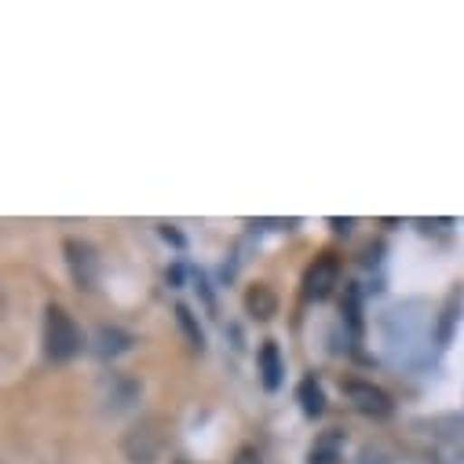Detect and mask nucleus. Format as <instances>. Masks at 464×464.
Segmentation results:
<instances>
[{
  "mask_svg": "<svg viewBox=\"0 0 464 464\" xmlns=\"http://www.w3.org/2000/svg\"><path fill=\"white\" fill-rule=\"evenodd\" d=\"M81 329L70 318V311L63 304H48L44 307V355L52 362H70L81 355Z\"/></svg>",
  "mask_w": 464,
  "mask_h": 464,
  "instance_id": "1",
  "label": "nucleus"
},
{
  "mask_svg": "<svg viewBox=\"0 0 464 464\" xmlns=\"http://www.w3.org/2000/svg\"><path fill=\"white\" fill-rule=\"evenodd\" d=\"M165 450V428L158 417H147L140 424H132L121 439V453L129 464H158Z\"/></svg>",
  "mask_w": 464,
  "mask_h": 464,
  "instance_id": "2",
  "label": "nucleus"
},
{
  "mask_svg": "<svg viewBox=\"0 0 464 464\" xmlns=\"http://www.w3.org/2000/svg\"><path fill=\"white\" fill-rule=\"evenodd\" d=\"M63 253H66V267H70V278L77 282V289L92 293L99 285V256H95V249L88 242H81V238H66Z\"/></svg>",
  "mask_w": 464,
  "mask_h": 464,
  "instance_id": "3",
  "label": "nucleus"
},
{
  "mask_svg": "<svg viewBox=\"0 0 464 464\" xmlns=\"http://www.w3.org/2000/svg\"><path fill=\"white\" fill-rule=\"evenodd\" d=\"M336 282H340V264H336L333 253H325V256H318L307 267V275H304V296L307 300H325Z\"/></svg>",
  "mask_w": 464,
  "mask_h": 464,
  "instance_id": "4",
  "label": "nucleus"
},
{
  "mask_svg": "<svg viewBox=\"0 0 464 464\" xmlns=\"http://www.w3.org/2000/svg\"><path fill=\"white\" fill-rule=\"evenodd\" d=\"M343 392H347V399H352V406H355L359 413H366V417H377V420H381V417L392 413L388 392H381V388H373V384H366V381H347Z\"/></svg>",
  "mask_w": 464,
  "mask_h": 464,
  "instance_id": "5",
  "label": "nucleus"
},
{
  "mask_svg": "<svg viewBox=\"0 0 464 464\" xmlns=\"http://www.w3.org/2000/svg\"><path fill=\"white\" fill-rule=\"evenodd\" d=\"M256 362H260V381H264V388H267V392H278V388H282L285 362H282V352H278V343H275V340H264Z\"/></svg>",
  "mask_w": 464,
  "mask_h": 464,
  "instance_id": "6",
  "label": "nucleus"
},
{
  "mask_svg": "<svg viewBox=\"0 0 464 464\" xmlns=\"http://www.w3.org/2000/svg\"><path fill=\"white\" fill-rule=\"evenodd\" d=\"M246 311H249L256 322H271V318L278 314V296H275V289H271L267 282L249 285V289H246Z\"/></svg>",
  "mask_w": 464,
  "mask_h": 464,
  "instance_id": "7",
  "label": "nucleus"
},
{
  "mask_svg": "<svg viewBox=\"0 0 464 464\" xmlns=\"http://www.w3.org/2000/svg\"><path fill=\"white\" fill-rule=\"evenodd\" d=\"M132 347V336L125 333V329H118V325H102L99 333H95V352L102 355V359H118V355H125Z\"/></svg>",
  "mask_w": 464,
  "mask_h": 464,
  "instance_id": "8",
  "label": "nucleus"
},
{
  "mask_svg": "<svg viewBox=\"0 0 464 464\" xmlns=\"http://www.w3.org/2000/svg\"><path fill=\"white\" fill-rule=\"evenodd\" d=\"M296 399H300V410H304L307 417H318V413L325 410V392H322V384H318L314 377H304V381H300Z\"/></svg>",
  "mask_w": 464,
  "mask_h": 464,
  "instance_id": "9",
  "label": "nucleus"
},
{
  "mask_svg": "<svg viewBox=\"0 0 464 464\" xmlns=\"http://www.w3.org/2000/svg\"><path fill=\"white\" fill-rule=\"evenodd\" d=\"M336 460H340V431L318 435L311 453H307V464H336Z\"/></svg>",
  "mask_w": 464,
  "mask_h": 464,
  "instance_id": "10",
  "label": "nucleus"
},
{
  "mask_svg": "<svg viewBox=\"0 0 464 464\" xmlns=\"http://www.w3.org/2000/svg\"><path fill=\"white\" fill-rule=\"evenodd\" d=\"M176 322H179V329H183V336H187V343L194 347V352H205V333H201V325H198V318L187 304H176Z\"/></svg>",
  "mask_w": 464,
  "mask_h": 464,
  "instance_id": "11",
  "label": "nucleus"
},
{
  "mask_svg": "<svg viewBox=\"0 0 464 464\" xmlns=\"http://www.w3.org/2000/svg\"><path fill=\"white\" fill-rule=\"evenodd\" d=\"M457 307H460V293H450V300H446V307H442V322H439V347H446V343H450V336H453Z\"/></svg>",
  "mask_w": 464,
  "mask_h": 464,
  "instance_id": "12",
  "label": "nucleus"
},
{
  "mask_svg": "<svg viewBox=\"0 0 464 464\" xmlns=\"http://www.w3.org/2000/svg\"><path fill=\"white\" fill-rule=\"evenodd\" d=\"M230 464H264V457H260L256 446H238L235 450V460H230Z\"/></svg>",
  "mask_w": 464,
  "mask_h": 464,
  "instance_id": "13",
  "label": "nucleus"
},
{
  "mask_svg": "<svg viewBox=\"0 0 464 464\" xmlns=\"http://www.w3.org/2000/svg\"><path fill=\"white\" fill-rule=\"evenodd\" d=\"M161 235H165V238H169V242H176V246H183V238H179V235H176V230H172V227H169V223H165V227H161Z\"/></svg>",
  "mask_w": 464,
  "mask_h": 464,
  "instance_id": "14",
  "label": "nucleus"
},
{
  "mask_svg": "<svg viewBox=\"0 0 464 464\" xmlns=\"http://www.w3.org/2000/svg\"><path fill=\"white\" fill-rule=\"evenodd\" d=\"M176 464H190V460H176Z\"/></svg>",
  "mask_w": 464,
  "mask_h": 464,
  "instance_id": "15",
  "label": "nucleus"
}]
</instances>
